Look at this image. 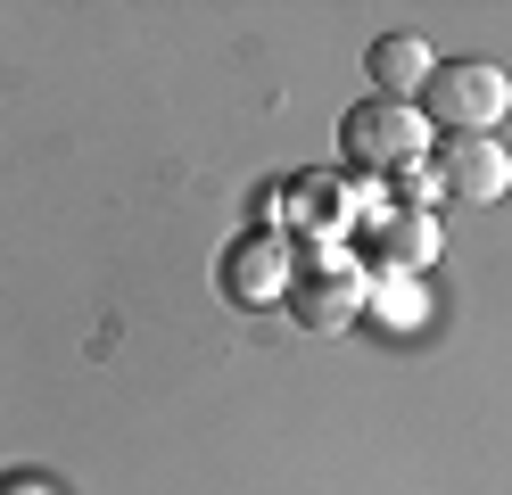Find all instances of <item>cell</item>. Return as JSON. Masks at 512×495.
<instances>
[{
	"instance_id": "6da1fadb",
	"label": "cell",
	"mask_w": 512,
	"mask_h": 495,
	"mask_svg": "<svg viewBox=\"0 0 512 495\" xmlns=\"http://www.w3.org/2000/svg\"><path fill=\"white\" fill-rule=\"evenodd\" d=\"M339 149H347V165L356 174H413V165L430 157V124H422V108H405V99H356V108L339 116Z\"/></svg>"
},
{
	"instance_id": "7a4b0ae2",
	"label": "cell",
	"mask_w": 512,
	"mask_h": 495,
	"mask_svg": "<svg viewBox=\"0 0 512 495\" xmlns=\"http://www.w3.org/2000/svg\"><path fill=\"white\" fill-rule=\"evenodd\" d=\"M422 174H430V198H446V207H496L512 190V149L496 132H438Z\"/></svg>"
},
{
	"instance_id": "3957f363",
	"label": "cell",
	"mask_w": 512,
	"mask_h": 495,
	"mask_svg": "<svg viewBox=\"0 0 512 495\" xmlns=\"http://www.w3.org/2000/svg\"><path fill=\"white\" fill-rule=\"evenodd\" d=\"M504 108H512V83L488 58L430 66V83H422V124H438V132H496Z\"/></svg>"
},
{
	"instance_id": "277c9868",
	"label": "cell",
	"mask_w": 512,
	"mask_h": 495,
	"mask_svg": "<svg viewBox=\"0 0 512 495\" xmlns=\"http://www.w3.org/2000/svg\"><path fill=\"white\" fill-rule=\"evenodd\" d=\"M364 297H372V281H364L356 256L314 248V256H298V273H290V289H281V306H290L298 330H347V322L364 314Z\"/></svg>"
},
{
	"instance_id": "5b68a950",
	"label": "cell",
	"mask_w": 512,
	"mask_h": 495,
	"mask_svg": "<svg viewBox=\"0 0 512 495\" xmlns=\"http://www.w3.org/2000/svg\"><path fill=\"white\" fill-rule=\"evenodd\" d=\"M290 273H298V256H290V240H281L273 223H248L240 240L223 248V297H232V306H281Z\"/></svg>"
},
{
	"instance_id": "8992f818",
	"label": "cell",
	"mask_w": 512,
	"mask_h": 495,
	"mask_svg": "<svg viewBox=\"0 0 512 495\" xmlns=\"http://www.w3.org/2000/svg\"><path fill=\"white\" fill-rule=\"evenodd\" d=\"M364 256L389 264V273H422L438 256V215L430 207H389V215H364Z\"/></svg>"
},
{
	"instance_id": "52a82bcc",
	"label": "cell",
	"mask_w": 512,
	"mask_h": 495,
	"mask_svg": "<svg viewBox=\"0 0 512 495\" xmlns=\"http://www.w3.org/2000/svg\"><path fill=\"white\" fill-rule=\"evenodd\" d=\"M372 83H380V99H405V108H413V99H422V83H430V42H413V33H380V42H372Z\"/></svg>"
},
{
	"instance_id": "ba28073f",
	"label": "cell",
	"mask_w": 512,
	"mask_h": 495,
	"mask_svg": "<svg viewBox=\"0 0 512 495\" xmlns=\"http://www.w3.org/2000/svg\"><path fill=\"white\" fill-rule=\"evenodd\" d=\"M290 190H298V207H306V215H298L306 231H347V223H356V215H347V190H339V182H323V174H298Z\"/></svg>"
},
{
	"instance_id": "9c48e42d",
	"label": "cell",
	"mask_w": 512,
	"mask_h": 495,
	"mask_svg": "<svg viewBox=\"0 0 512 495\" xmlns=\"http://www.w3.org/2000/svg\"><path fill=\"white\" fill-rule=\"evenodd\" d=\"M0 495H58L50 479H0Z\"/></svg>"
}]
</instances>
